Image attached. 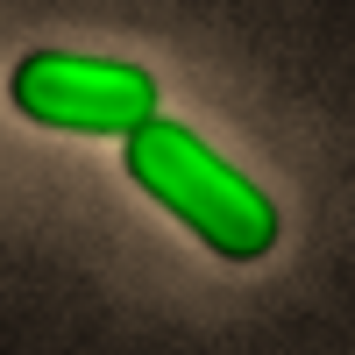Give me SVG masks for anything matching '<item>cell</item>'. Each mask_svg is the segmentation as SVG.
Listing matches in <instances>:
<instances>
[{"mask_svg":"<svg viewBox=\"0 0 355 355\" xmlns=\"http://www.w3.org/2000/svg\"><path fill=\"white\" fill-rule=\"evenodd\" d=\"M121 142H128V150H121L128 157V178L164 206L171 220H185L214 256L256 263V256L277 249V227L284 220H277L270 192L249 185L214 142H199L192 128L164 121V114H150V121H142L135 135H121Z\"/></svg>","mask_w":355,"mask_h":355,"instance_id":"6da1fadb","label":"cell"},{"mask_svg":"<svg viewBox=\"0 0 355 355\" xmlns=\"http://www.w3.org/2000/svg\"><path fill=\"white\" fill-rule=\"evenodd\" d=\"M8 93L28 121L71 128V135H135L157 114V78L142 64L85 57V50H28Z\"/></svg>","mask_w":355,"mask_h":355,"instance_id":"7a4b0ae2","label":"cell"}]
</instances>
